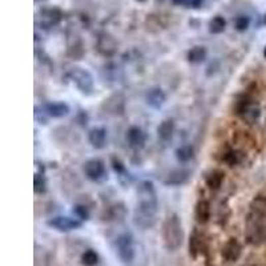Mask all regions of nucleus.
I'll list each match as a JSON object with an SVG mask.
<instances>
[{"instance_id":"1","label":"nucleus","mask_w":266,"mask_h":266,"mask_svg":"<svg viewBox=\"0 0 266 266\" xmlns=\"http://www.w3.org/2000/svg\"><path fill=\"white\" fill-rule=\"evenodd\" d=\"M157 194L151 181H141L137 187V204L133 212V224L142 230L152 229L157 222Z\"/></svg>"},{"instance_id":"2","label":"nucleus","mask_w":266,"mask_h":266,"mask_svg":"<svg viewBox=\"0 0 266 266\" xmlns=\"http://www.w3.org/2000/svg\"><path fill=\"white\" fill-rule=\"evenodd\" d=\"M161 235L166 250L176 252L183 246L184 228L180 217L176 213H170L165 217L161 226Z\"/></svg>"},{"instance_id":"3","label":"nucleus","mask_w":266,"mask_h":266,"mask_svg":"<svg viewBox=\"0 0 266 266\" xmlns=\"http://www.w3.org/2000/svg\"><path fill=\"white\" fill-rule=\"evenodd\" d=\"M261 216L249 213L246 218L245 239L249 245L259 246L266 241V226Z\"/></svg>"},{"instance_id":"4","label":"nucleus","mask_w":266,"mask_h":266,"mask_svg":"<svg viewBox=\"0 0 266 266\" xmlns=\"http://www.w3.org/2000/svg\"><path fill=\"white\" fill-rule=\"evenodd\" d=\"M114 252L124 263H131L136 256L135 239L131 232H124L114 240Z\"/></svg>"},{"instance_id":"5","label":"nucleus","mask_w":266,"mask_h":266,"mask_svg":"<svg viewBox=\"0 0 266 266\" xmlns=\"http://www.w3.org/2000/svg\"><path fill=\"white\" fill-rule=\"evenodd\" d=\"M69 79L72 80L73 85L76 86L80 94L91 96L95 91V79L90 71L81 67H75L69 71Z\"/></svg>"},{"instance_id":"6","label":"nucleus","mask_w":266,"mask_h":266,"mask_svg":"<svg viewBox=\"0 0 266 266\" xmlns=\"http://www.w3.org/2000/svg\"><path fill=\"white\" fill-rule=\"evenodd\" d=\"M64 14L59 7L43 6L42 8H39L38 14H36V24L42 25V28H51L59 24Z\"/></svg>"},{"instance_id":"7","label":"nucleus","mask_w":266,"mask_h":266,"mask_svg":"<svg viewBox=\"0 0 266 266\" xmlns=\"http://www.w3.org/2000/svg\"><path fill=\"white\" fill-rule=\"evenodd\" d=\"M47 225L51 229L57 230V232L68 233L81 228L83 221H80L79 218L68 217V216H55V217H51L47 220Z\"/></svg>"},{"instance_id":"8","label":"nucleus","mask_w":266,"mask_h":266,"mask_svg":"<svg viewBox=\"0 0 266 266\" xmlns=\"http://www.w3.org/2000/svg\"><path fill=\"white\" fill-rule=\"evenodd\" d=\"M188 252H189L190 258L197 259L201 254H204L208 252V241L206 237L202 232H200L198 229H194L193 232L190 233L189 244H188Z\"/></svg>"},{"instance_id":"9","label":"nucleus","mask_w":266,"mask_h":266,"mask_svg":"<svg viewBox=\"0 0 266 266\" xmlns=\"http://www.w3.org/2000/svg\"><path fill=\"white\" fill-rule=\"evenodd\" d=\"M83 172L85 177L91 181H101L107 176V169L101 160L91 159L85 161L83 165Z\"/></svg>"},{"instance_id":"10","label":"nucleus","mask_w":266,"mask_h":266,"mask_svg":"<svg viewBox=\"0 0 266 266\" xmlns=\"http://www.w3.org/2000/svg\"><path fill=\"white\" fill-rule=\"evenodd\" d=\"M103 111L111 116H120L125 112V97L121 94H113L101 104Z\"/></svg>"},{"instance_id":"11","label":"nucleus","mask_w":266,"mask_h":266,"mask_svg":"<svg viewBox=\"0 0 266 266\" xmlns=\"http://www.w3.org/2000/svg\"><path fill=\"white\" fill-rule=\"evenodd\" d=\"M242 254V245L241 242L235 237H230L228 241L225 242L221 249V256L224 261L229 263H234L240 259Z\"/></svg>"},{"instance_id":"12","label":"nucleus","mask_w":266,"mask_h":266,"mask_svg":"<svg viewBox=\"0 0 266 266\" xmlns=\"http://www.w3.org/2000/svg\"><path fill=\"white\" fill-rule=\"evenodd\" d=\"M127 215H128V209H127L124 202L119 201V202H114V204L105 208L101 218H103V221L107 222H119L123 221L127 217Z\"/></svg>"},{"instance_id":"13","label":"nucleus","mask_w":266,"mask_h":266,"mask_svg":"<svg viewBox=\"0 0 266 266\" xmlns=\"http://www.w3.org/2000/svg\"><path fill=\"white\" fill-rule=\"evenodd\" d=\"M256 105L257 104L252 97V95L246 92V94L239 95L235 97V100L233 101V111L239 117L244 119Z\"/></svg>"},{"instance_id":"14","label":"nucleus","mask_w":266,"mask_h":266,"mask_svg":"<svg viewBox=\"0 0 266 266\" xmlns=\"http://www.w3.org/2000/svg\"><path fill=\"white\" fill-rule=\"evenodd\" d=\"M190 179V170L185 169V168H179V169L170 170L166 174L164 184L168 187H181L189 181Z\"/></svg>"},{"instance_id":"15","label":"nucleus","mask_w":266,"mask_h":266,"mask_svg":"<svg viewBox=\"0 0 266 266\" xmlns=\"http://www.w3.org/2000/svg\"><path fill=\"white\" fill-rule=\"evenodd\" d=\"M125 138H127V142L128 145L133 149H141L145 146L146 142V135L145 132L142 131L140 127H131V128L127 131V135H125Z\"/></svg>"},{"instance_id":"16","label":"nucleus","mask_w":266,"mask_h":266,"mask_svg":"<svg viewBox=\"0 0 266 266\" xmlns=\"http://www.w3.org/2000/svg\"><path fill=\"white\" fill-rule=\"evenodd\" d=\"M44 112L47 113L48 117L53 119H62L68 116V113L71 112V108L67 103L64 101H51V103H47L44 105Z\"/></svg>"},{"instance_id":"17","label":"nucleus","mask_w":266,"mask_h":266,"mask_svg":"<svg viewBox=\"0 0 266 266\" xmlns=\"http://www.w3.org/2000/svg\"><path fill=\"white\" fill-rule=\"evenodd\" d=\"M194 217L196 221L201 225H205L211 221L212 218V206L211 202L205 198H200L194 206Z\"/></svg>"},{"instance_id":"18","label":"nucleus","mask_w":266,"mask_h":266,"mask_svg":"<svg viewBox=\"0 0 266 266\" xmlns=\"http://www.w3.org/2000/svg\"><path fill=\"white\" fill-rule=\"evenodd\" d=\"M88 142L95 149H104L108 144V133L101 127L92 128L88 132Z\"/></svg>"},{"instance_id":"19","label":"nucleus","mask_w":266,"mask_h":266,"mask_svg":"<svg viewBox=\"0 0 266 266\" xmlns=\"http://www.w3.org/2000/svg\"><path fill=\"white\" fill-rule=\"evenodd\" d=\"M145 103L153 109H160L166 103V95L161 88H151L146 91Z\"/></svg>"},{"instance_id":"20","label":"nucleus","mask_w":266,"mask_h":266,"mask_svg":"<svg viewBox=\"0 0 266 266\" xmlns=\"http://www.w3.org/2000/svg\"><path fill=\"white\" fill-rule=\"evenodd\" d=\"M246 157V153L244 149H228L222 153V163L229 166H237L244 163Z\"/></svg>"},{"instance_id":"21","label":"nucleus","mask_w":266,"mask_h":266,"mask_svg":"<svg viewBox=\"0 0 266 266\" xmlns=\"http://www.w3.org/2000/svg\"><path fill=\"white\" fill-rule=\"evenodd\" d=\"M225 181V173L221 169H211L205 176V185L211 190H220Z\"/></svg>"},{"instance_id":"22","label":"nucleus","mask_w":266,"mask_h":266,"mask_svg":"<svg viewBox=\"0 0 266 266\" xmlns=\"http://www.w3.org/2000/svg\"><path fill=\"white\" fill-rule=\"evenodd\" d=\"M97 51L103 56H112L117 51V43L114 42V39L111 36L104 35L97 40Z\"/></svg>"},{"instance_id":"23","label":"nucleus","mask_w":266,"mask_h":266,"mask_svg":"<svg viewBox=\"0 0 266 266\" xmlns=\"http://www.w3.org/2000/svg\"><path fill=\"white\" fill-rule=\"evenodd\" d=\"M176 131V124L172 119H165L157 127V136L161 141H169L172 140L173 135Z\"/></svg>"},{"instance_id":"24","label":"nucleus","mask_w":266,"mask_h":266,"mask_svg":"<svg viewBox=\"0 0 266 266\" xmlns=\"http://www.w3.org/2000/svg\"><path fill=\"white\" fill-rule=\"evenodd\" d=\"M206 56L208 51L202 45H194V47H192L187 53L188 60H189L192 64H200V63H202L206 59Z\"/></svg>"},{"instance_id":"25","label":"nucleus","mask_w":266,"mask_h":266,"mask_svg":"<svg viewBox=\"0 0 266 266\" xmlns=\"http://www.w3.org/2000/svg\"><path fill=\"white\" fill-rule=\"evenodd\" d=\"M249 208V213L261 216V217H266V196H263V194L256 196V197L252 200V202H250Z\"/></svg>"},{"instance_id":"26","label":"nucleus","mask_w":266,"mask_h":266,"mask_svg":"<svg viewBox=\"0 0 266 266\" xmlns=\"http://www.w3.org/2000/svg\"><path fill=\"white\" fill-rule=\"evenodd\" d=\"M174 155L179 163L188 164L194 159V148L192 145H181L176 149Z\"/></svg>"},{"instance_id":"27","label":"nucleus","mask_w":266,"mask_h":266,"mask_svg":"<svg viewBox=\"0 0 266 266\" xmlns=\"http://www.w3.org/2000/svg\"><path fill=\"white\" fill-rule=\"evenodd\" d=\"M209 32L213 35H220L226 29V20L224 17L217 15V16L212 17L211 21H209Z\"/></svg>"},{"instance_id":"28","label":"nucleus","mask_w":266,"mask_h":266,"mask_svg":"<svg viewBox=\"0 0 266 266\" xmlns=\"http://www.w3.org/2000/svg\"><path fill=\"white\" fill-rule=\"evenodd\" d=\"M81 263H84L85 266H96L100 261V256H99V253L94 249H86L81 253Z\"/></svg>"},{"instance_id":"29","label":"nucleus","mask_w":266,"mask_h":266,"mask_svg":"<svg viewBox=\"0 0 266 266\" xmlns=\"http://www.w3.org/2000/svg\"><path fill=\"white\" fill-rule=\"evenodd\" d=\"M34 190L36 194H43L47 190V181L40 173H36L34 177Z\"/></svg>"},{"instance_id":"30","label":"nucleus","mask_w":266,"mask_h":266,"mask_svg":"<svg viewBox=\"0 0 266 266\" xmlns=\"http://www.w3.org/2000/svg\"><path fill=\"white\" fill-rule=\"evenodd\" d=\"M73 215L76 216V218H79L80 221H86V220H90V209L86 208V205L83 204H77L73 206Z\"/></svg>"},{"instance_id":"31","label":"nucleus","mask_w":266,"mask_h":266,"mask_svg":"<svg viewBox=\"0 0 266 266\" xmlns=\"http://www.w3.org/2000/svg\"><path fill=\"white\" fill-rule=\"evenodd\" d=\"M229 218H230V209H229L228 205H220L218 208V213H217V222L221 226H225L228 224Z\"/></svg>"},{"instance_id":"32","label":"nucleus","mask_w":266,"mask_h":266,"mask_svg":"<svg viewBox=\"0 0 266 266\" xmlns=\"http://www.w3.org/2000/svg\"><path fill=\"white\" fill-rule=\"evenodd\" d=\"M250 27V17L246 15H239L234 19V28L240 32H245Z\"/></svg>"},{"instance_id":"33","label":"nucleus","mask_w":266,"mask_h":266,"mask_svg":"<svg viewBox=\"0 0 266 266\" xmlns=\"http://www.w3.org/2000/svg\"><path fill=\"white\" fill-rule=\"evenodd\" d=\"M172 2L176 6L190 8V10H198L204 4V0H172Z\"/></svg>"},{"instance_id":"34","label":"nucleus","mask_w":266,"mask_h":266,"mask_svg":"<svg viewBox=\"0 0 266 266\" xmlns=\"http://www.w3.org/2000/svg\"><path fill=\"white\" fill-rule=\"evenodd\" d=\"M111 165L112 169L114 170V173H116L117 176H124L125 173H127V168H125L124 163H123L119 157H116V156H113L111 159Z\"/></svg>"},{"instance_id":"35","label":"nucleus","mask_w":266,"mask_h":266,"mask_svg":"<svg viewBox=\"0 0 266 266\" xmlns=\"http://www.w3.org/2000/svg\"><path fill=\"white\" fill-rule=\"evenodd\" d=\"M136 2H138V3H144V2H146V0H136Z\"/></svg>"},{"instance_id":"36","label":"nucleus","mask_w":266,"mask_h":266,"mask_svg":"<svg viewBox=\"0 0 266 266\" xmlns=\"http://www.w3.org/2000/svg\"><path fill=\"white\" fill-rule=\"evenodd\" d=\"M206 266H213V265H211V263H208V265Z\"/></svg>"}]
</instances>
